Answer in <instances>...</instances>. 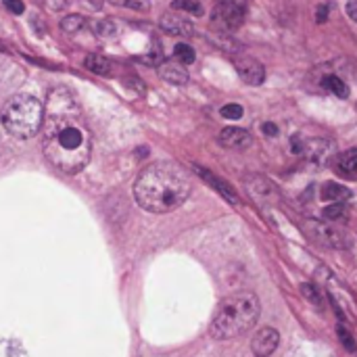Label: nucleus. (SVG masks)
Returning <instances> with one entry per match:
<instances>
[{
  "label": "nucleus",
  "instance_id": "1",
  "mask_svg": "<svg viewBox=\"0 0 357 357\" xmlns=\"http://www.w3.org/2000/svg\"><path fill=\"white\" fill-rule=\"evenodd\" d=\"M42 149L52 167L63 174L82 172L92 153V136L84 111L67 88L48 94L42 119Z\"/></svg>",
  "mask_w": 357,
  "mask_h": 357
},
{
  "label": "nucleus",
  "instance_id": "2",
  "mask_svg": "<svg viewBox=\"0 0 357 357\" xmlns=\"http://www.w3.org/2000/svg\"><path fill=\"white\" fill-rule=\"evenodd\" d=\"M190 176L172 161H159L144 167L134 182L136 203L151 213H169L190 197Z\"/></svg>",
  "mask_w": 357,
  "mask_h": 357
},
{
  "label": "nucleus",
  "instance_id": "3",
  "mask_svg": "<svg viewBox=\"0 0 357 357\" xmlns=\"http://www.w3.org/2000/svg\"><path fill=\"white\" fill-rule=\"evenodd\" d=\"M261 314L259 297L251 291H238L230 297H226L209 326V335L215 341H228L236 339L245 333H249Z\"/></svg>",
  "mask_w": 357,
  "mask_h": 357
},
{
  "label": "nucleus",
  "instance_id": "4",
  "mask_svg": "<svg viewBox=\"0 0 357 357\" xmlns=\"http://www.w3.org/2000/svg\"><path fill=\"white\" fill-rule=\"evenodd\" d=\"M44 107L31 94H17L13 96L2 109V126L15 138H31L42 130Z\"/></svg>",
  "mask_w": 357,
  "mask_h": 357
},
{
  "label": "nucleus",
  "instance_id": "5",
  "mask_svg": "<svg viewBox=\"0 0 357 357\" xmlns=\"http://www.w3.org/2000/svg\"><path fill=\"white\" fill-rule=\"evenodd\" d=\"M245 21V6L241 0H222L213 10V25L224 31L241 27Z\"/></svg>",
  "mask_w": 357,
  "mask_h": 357
},
{
  "label": "nucleus",
  "instance_id": "6",
  "mask_svg": "<svg viewBox=\"0 0 357 357\" xmlns=\"http://www.w3.org/2000/svg\"><path fill=\"white\" fill-rule=\"evenodd\" d=\"M305 230L322 247H328V249H345V247H349V236L339 228H333V226H326V224H320V222H310Z\"/></svg>",
  "mask_w": 357,
  "mask_h": 357
},
{
  "label": "nucleus",
  "instance_id": "7",
  "mask_svg": "<svg viewBox=\"0 0 357 357\" xmlns=\"http://www.w3.org/2000/svg\"><path fill=\"white\" fill-rule=\"evenodd\" d=\"M301 155H305L307 163H312V165H316V167H322V165H326V163L333 159V155H335V144H333L331 140L316 138V140H310V142L303 144V153H301Z\"/></svg>",
  "mask_w": 357,
  "mask_h": 357
},
{
  "label": "nucleus",
  "instance_id": "8",
  "mask_svg": "<svg viewBox=\"0 0 357 357\" xmlns=\"http://www.w3.org/2000/svg\"><path fill=\"white\" fill-rule=\"evenodd\" d=\"M234 67H236L241 79L245 84H249V86H259L266 79L264 65L257 59H253V56H238V59H234Z\"/></svg>",
  "mask_w": 357,
  "mask_h": 357
},
{
  "label": "nucleus",
  "instance_id": "9",
  "mask_svg": "<svg viewBox=\"0 0 357 357\" xmlns=\"http://www.w3.org/2000/svg\"><path fill=\"white\" fill-rule=\"evenodd\" d=\"M278 343H280V335L276 328H261L259 333H255L253 341H251V349L255 357H270L276 349H278Z\"/></svg>",
  "mask_w": 357,
  "mask_h": 357
},
{
  "label": "nucleus",
  "instance_id": "10",
  "mask_svg": "<svg viewBox=\"0 0 357 357\" xmlns=\"http://www.w3.org/2000/svg\"><path fill=\"white\" fill-rule=\"evenodd\" d=\"M247 190L257 203H274L278 199L274 184L264 176H251L247 180Z\"/></svg>",
  "mask_w": 357,
  "mask_h": 357
},
{
  "label": "nucleus",
  "instance_id": "11",
  "mask_svg": "<svg viewBox=\"0 0 357 357\" xmlns=\"http://www.w3.org/2000/svg\"><path fill=\"white\" fill-rule=\"evenodd\" d=\"M220 144L232 151H243L251 146V134L243 128H226L220 132Z\"/></svg>",
  "mask_w": 357,
  "mask_h": 357
},
{
  "label": "nucleus",
  "instance_id": "12",
  "mask_svg": "<svg viewBox=\"0 0 357 357\" xmlns=\"http://www.w3.org/2000/svg\"><path fill=\"white\" fill-rule=\"evenodd\" d=\"M159 25H161V29H165L172 36H190L192 33V23L186 17L176 15V13H165L161 17Z\"/></svg>",
  "mask_w": 357,
  "mask_h": 357
},
{
  "label": "nucleus",
  "instance_id": "13",
  "mask_svg": "<svg viewBox=\"0 0 357 357\" xmlns=\"http://www.w3.org/2000/svg\"><path fill=\"white\" fill-rule=\"evenodd\" d=\"M157 67H159V75H161L165 82L174 84V86H184V84L188 82V71H186V67H184L182 63H178V61H163V63H159Z\"/></svg>",
  "mask_w": 357,
  "mask_h": 357
},
{
  "label": "nucleus",
  "instance_id": "14",
  "mask_svg": "<svg viewBox=\"0 0 357 357\" xmlns=\"http://www.w3.org/2000/svg\"><path fill=\"white\" fill-rule=\"evenodd\" d=\"M86 69L96 73V75H102V77H113L117 73V65L111 59L100 56V54H88L86 56Z\"/></svg>",
  "mask_w": 357,
  "mask_h": 357
},
{
  "label": "nucleus",
  "instance_id": "15",
  "mask_svg": "<svg viewBox=\"0 0 357 357\" xmlns=\"http://www.w3.org/2000/svg\"><path fill=\"white\" fill-rule=\"evenodd\" d=\"M335 169L343 178H357V149H349L343 155H339V159L335 161Z\"/></svg>",
  "mask_w": 357,
  "mask_h": 357
},
{
  "label": "nucleus",
  "instance_id": "16",
  "mask_svg": "<svg viewBox=\"0 0 357 357\" xmlns=\"http://www.w3.org/2000/svg\"><path fill=\"white\" fill-rule=\"evenodd\" d=\"M197 174H199V176H201V178H203V180L209 184V186H213V188H215V190H218L222 197H226L230 203H234V205L238 203V197H236V192H234V190H232V188H230V186H228L224 180H220L218 176H213L211 172H207V169H203V167H197Z\"/></svg>",
  "mask_w": 357,
  "mask_h": 357
},
{
  "label": "nucleus",
  "instance_id": "17",
  "mask_svg": "<svg viewBox=\"0 0 357 357\" xmlns=\"http://www.w3.org/2000/svg\"><path fill=\"white\" fill-rule=\"evenodd\" d=\"M351 197V190L345 188L343 184H337V182H326L324 188H322V199L324 201H333V203H341L345 199Z\"/></svg>",
  "mask_w": 357,
  "mask_h": 357
},
{
  "label": "nucleus",
  "instance_id": "18",
  "mask_svg": "<svg viewBox=\"0 0 357 357\" xmlns=\"http://www.w3.org/2000/svg\"><path fill=\"white\" fill-rule=\"evenodd\" d=\"M322 84H324V88H326L328 92H335V94L341 96V98H347V96H349L347 84H345L341 77H337V75H326Z\"/></svg>",
  "mask_w": 357,
  "mask_h": 357
},
{
  "label": "nucleus",
  "instance_id": "19",
  "mask_svg": "<svg viewBox=\"0 0 357 357\" xmlns=\"http://www.w3.org/2000/svg\"><path fill=\"white\" fill-rule=\"evenodd\" d=\"M174 59L186 67V65H192V63H195L197 54H195L192 46H188V44H178L176 50H174Z\"/></svg>",
  "mask_w": 357,
  "mask_h": 357
},
{
  "label": "nucleus",
  "instance_id": "20",
  "mask_svg": "<svg viewBox=\"0 0 357 357\" xmlns=\"http://www.w3.org/2000/svg\"><path fill=\"white\" fill-rule=\"evenodd\" d=\"M172 8L184 10V13H190V15H197V17L203 15V6H201L199 0H174L172 2Z\"/></svg>",
  "mask_w": 357,
  "mask_h": 357
},
{
  "label": "nucleus",
  "instance_id": "21",
  "mask_svg": "<svg viewBox=\"0 0 357 357\" xmlns=\"http://www.w3.org/2000/svg\"><path fill=\"white\" fill-rule=\"evenodd\" d=\"M82 27H84V17H79V15H67L61 21V29L67 31V33H75Z\"/></svg>",
  "mask_w": 357,
  "mask_h": 357
},
{
  "label": "nucleus",
  "instance_id": "22",
  "mask_svg": "<svg viewBox=\"0 0 357 357\" xmlns=\"http://www.w3.org/2000/svg\"><path fill=\"white\" fill-rule=\"evenodd\" d=\"M301 293L307 301H312L316 307H322V295L318 293V289L314 284H301Z\"/></svg>",
  "mask_w": 357,
  "mask_h": 357
},
{
  "label": "nucleus",
  "instance_id": "23",
  "mask_svg": "<svg viewBox=\"0 0 357 357\" xmlns=\"http://www.w3.org/2000/svg\"><path fill=\"white\" fill-rule=\"evenodd\" d=\"M337 333H339V339H341V343H343V347L349 351V354H356L357 351V345H356V339L349 335V331L341 324L339 328H337Z\"/></svg>",
  "mask_w": 357,
  "mask_h": 357
},
{
  "label": "nucleus",
  "instance_id": "24",
  "mask_svg": "<svg viewBox=\"0 0 357 357\" xmlns=\"http://www.w3.org/2000/svg\"><path fill=\"white\" fill-rule=\"evenodd\" d=\"M117 6H126V8H134V10H146L151 6V0H109Z\"/></svg>",
  "mask_w": 357,
  "mask_h": 357
},
{
  "label": "nucleus",
  "instance_id": "25",
  "mask_svg": "<svg viewBox=\"0 0 357 357\" xmlns=\"http://www.w3.org/2000/svg\"><path fill=\"white\" fill-rule=\"evenodd\" d=\"M220 113H222V117H226V119H241V117H243V107L236 105V102H230V105H224Z\"/></svg>",
  "mask_w": 357,
  "mask_h": 357
},
{
  "label": "nucleus",
  "instance_id": "26",
  "mask_svg": "<svg viewBox=\"0 0 357 357\" xmlns=\"http://www.w3.org/2000/svg\"><path fill=\"white\" fill-rule=\"evenodd\" d=\"M94 29H96L98 36H113L117 31V25L113 21H109V19H102V21H98L94 25Z\"/></svg>",
  "mask_w": 357,
  "mask_h": 357
},
{
  "label": "nucleus",
  "instance_id": "27",
  "mask_svg": "<svg viewBox=\"0 0 357 357\" xmlns=\"http://www.w3.org/2000/svg\"><path fill=\"white\" fill-rule=\"evenodd\" d=\"M343 215H345V207L339 205V203H335V205H331V207L324 209V218L326 220H341Z\"/></svg>",
  "mask_w": 357,
  "mask_h": 357
},
{
  "label": "nucleus",
  "instance_id": "28",
  "mask_svg": "<svg viewBox=\"0 0 357 357\" xmlns=\"http://www.w3.org/2000/svg\"><path fill=\"white\" fill-rule=\"evenodd\" d=\"M2 4L6 6V10L8 13H13V15H21L23 10H25V6H23V2L21 0H2Z\"/></svg>",
  "mask_w": 357,
  "mask_h": 357
},
{
  "label": "nucleus",
  "instance_id": "29",
  "mask_svg": "<svg viewBox=\"0 0 357 357\" xmlns=\"http://www.w3.org/2000/svg\"><path fill=\"white\" fill-rule=\"evenodd\" d=\"M261 130H264V134H266L268 138H274V136H278V128H276V123H272V121H266Z\"/></svg>",
  "mask_w": 357,
  "mask_h": 357
},
{
  "label": "nucleus",
  "instance_id": "30",
  "mask_svg": "<svg viewBox=\"0 0 357 357\" xmlns=\"http://www.w3.org/2000/svg\"><path fill=\"white\" fill-rule=\"evenodd\" d=\"M303 144H305V142H303L299 136H295V138L291 140V151H293L295 155H301V153H303Z\"/></svg>",
  "mask_w": 357,
  "mask_h": 357
},
{
  "label": "nucleus",
  "instance_id": "31",
  "mask_svg": "<svg viewBox=\"0 0 357 357\" xmlns=\"http://www.w3.org/2000/svg\"><path fill=\"white\" fill-rule=\"evenodd\" d=\"M347 15L357 23V0H349L347 2Z\"/></svg>",
  "mask_w": 357,
  "mask_h": 357
},
{
  "label": "nucleus",
  "instance_id": "32",
  "mask_svg": "<svg viewBox=\"0 0 357 357\" xmlns=\"http://www.w3.org/2000/svg\"><path fill=\"white\" fill-rule=\"evenodd\" d=\"M326 17H328V6H326V4H322V6L318 8V23H324V21H326Z\"/></svg>",
  "mask_w": 357,
  "mask_h": 357
}]
</instances>
